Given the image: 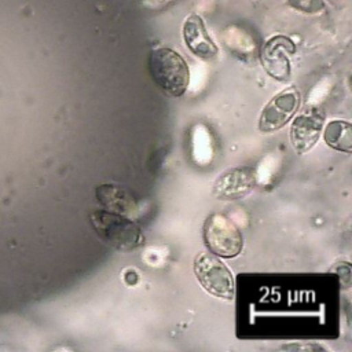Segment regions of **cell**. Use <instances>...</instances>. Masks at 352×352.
<instances>
[{
	"instance_id": "cell-12",
	"label": "cell",
	"mask_w": 352,
	"mask_h": 352,
	"mask_svg": "<svg viewBox=\"0 0 352 352\" xmlns=\"http://www.w3.org/2000/svg\"><path fill=\"white\" fill-rule=\"evenodd\" d=\"M287 3L293 8L305 14H316L324 8L323 0H287Z\"/></svg>"
},
{
	"instance_id": "cell-3",
	"label": "cell",
	"mask_w": 352,
	"mask_h": 352,
	"mask_svg": "<svg viewBox=\"0 0 352 352\" xmlns=\"http://www.w3.org/2000/svg\"><path fill=\"white\" fill-rule=\"evenodd\" d=\"M192 270L205 292L227 301L235 297V282L231 270L213 253L201 252L194 257Z\"/></svg>"
},
{
	"instance_id": "cell-9",
	"label": "cell",
	"mask_w": 352,
	"mask_h": 352,
	"mask_svg": "<svg viewBox=\"0 0 352 352\" xmlns=\"http://www.w3.org/2000/svg\"><path fill=\"white\" fill-rule=\"evenodd\" d=\"M182 37L186 47L201 59L216 58L219 48L209 36L202 18L198 14H190L182 26Z\"/></svg>"
},
{
	"instance_id": "cell-6",
	"label": "cell",
	"mask_w": 352,
	"mask_h": 352,
	"mask_svg": "<svg viewBox=\"0 0 352 352\" xmlns=\"http://www.w3.org/2000/svg\"><path fill=\"white\" fill-rule=\"evenodd\" d=\"M296 52V44L283 34L268 38L260 51V60L265 72L278 81H286L290 77V55Z\"/></svg>"
},
{
	"instance_id": "cell-5",
	"label": "cell",
	"mask_w": 352,
	"mask_h": 352,
	"mask_svg": "<svg viewBox=\"0 0 352 352\" xmlns=\"http://www.w3.org/2000/svg\"><path fill=\"white\" fill-rule=\"evenodd\" d=\"M301 96L296 87L285 88L272 96L258 117V129L270 133L282 129L297 113Z\"/></svg>"
},
{
	"instance_id": "cell-1",
	"label": "cell",
	"mask_w": 352,
	"mask_h": 352,
	"mask_svg": "<svg viewBox=\"0 0 352 352\" xmlns=\"http://www.w3.org/2000/svg\"><path fill=\"white\" fill-rule=\"evenodd\" d=\"M148 70L153 81L173 98L184 95L188 88V65L184 58L172 48H154L148 56Z\"/></svg>"
},
{
	"instance_id": "cell-13",
	"label": "cell",
	"mask_w": 352,
	"mask_h": 352,
	"mask_svg": "<svg viewBox=\"0 0 352 352\" xmlns=\"http://www.w3.org/2000/svg\"><path fill=\"white\" fill-rule=\"evenodd\" d=\"M177 0H140V6L148 11H161Z\"/></svg>"
},
{
	"instance_id": "cell-10",
	"label": "cell",
	"mask_w": 352,
	"mask_h": 352,
	"mask_svg": "<svg viewBox=\"0 0 352 352\" xmlns=\"http://www.w3.org/2000/svg\"><path fill=\"white\" fill-rule=\"evenodd\" d=\"M96 198L109 210L124 214V216L131 214L136 210L133 197L129 192H126L124 188L117 186H111V184L99 186L96 188Z\"/></svg>"
},
{
	"instance_id": "cell-11",
	"label": "cell",
	"mask_w": 352,
	"mask_h": 352,
	"mask_svg": "<svg viewBox=\"0 0 352 352\" xmlns=\"http://www.w3.org/2000/svg\"><path fill=\"white\" fill-rule=\"evenodd\" d=\"M323 139L329 147L337 151H342L346 154L352 151V128L348 121H330L323 131Z\"/></svg>"
},
{
	"instance_id": "cell-7",
	"label": "cell",
	"mask_w": 352,
	"mask_h": 352,
	"mask_svg": "<svg viewBox=\"0 0 352 352\" xmlns=\"http://www.w3.org/2000/svg\"><path fill=\"white\" fill-rule=\"evenodd\" d=\"M256 182V172L252 166H234L217 176L212 194L221 201L242 199L254 190Z\"/></svg>"
},
{
	"instance_id": "cell-2",
	"label": "cell",
	"mask_w": 352,
	"mask_h": 352,
	"mask_svg": "<svg viewBox=\"0 0 352 352\" xmlns=\"http://www.w3.org/2000/svg\"><path fill=\"white\" fill-rule=\"evenodd\" d=\"M89 221L96 235L118 250H132L143 242L140 227L124 214L111 210H96L91 213Z\"/></svg>"
},
{
	"instance_id": "cell-4",
	"label": "cell",
	"mask_w": 352,
	"mask_h": 352,
	"mask_svg": "<svg viewBox=\"0 0 352 352\" xmlns=\"http://www.w3.org/2000/svg\"><path fill=\"white\" fill-rule=\"evenodd\" d=\"M204 242L210 253L223 258L236 257L243 248V238L238 227L220 213H212L206 217Z\"/></svg>"
},
{
	"instance_id": "cell-8",
	"label": "cell",
	"mask_w": 352,
	"mask_h": 352,
	"mask_svg": "<svg viewBox=\"0 0 352 352\" xmlns=\"http://www.w3.org/2000/svg\"><path fill=\"white\" fill-rule=\"evenodd\" d=\"M324 125V113L318 107L305 109L292 122L290 142L298 154L308 153L319 140Z\"/></svg>"
}]
</instances>
